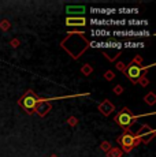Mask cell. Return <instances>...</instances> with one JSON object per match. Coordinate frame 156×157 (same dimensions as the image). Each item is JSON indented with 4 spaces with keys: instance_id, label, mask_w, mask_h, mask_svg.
Listing matches in <instances>:
<instances>
[{
    "instance_id": "1",
    "label": "cell",
    "mask_w": 156,
    "mask_h": 157,
    "mask_svg": "<svg viewBox=\"0 0 156 157\" xmlns=\"http://www.w3.org/2000/svg\"><path fill=\"white\" fill-rule=\"evenodd\" d=\"M89 45H91V43L85 38L82 32H71L60 43V47L73 59H78L80 56H82V53L88 49Z\"/></svg>"
},
{
    "instance_id": "2",
    "label": "cell",
    "mask_w": 156,
    "mask_h": 157,
    "mask_svg": "<svg viewBox=\"0 0 156 157\" xmlns=\"http://www.w3.org/2000/svg\"><path fill=\"white\" fill-rule=\"evenodd\" d=\"M140 63H141V57H137V59H134L130 64H127L125 67L123 74H126V77H127L133 83L138 82V79L142 77V72H146L152 66H155V64H151V66H146V67H141Z\"/></svg>"
},
{
    "instance_id": "3",
    "label": "cell",
    "mask_w": 156,
    "mask_h": 157,
    "mask_svg": "<svg viewBox=\"0 0 156 157\" xmlns=\"http://www.w3.org/2000/svg\"><path fill=\"white\" fill-rule=\"evenodd\" d=\"M142 116H146V115H134V113H131V111L129 109V108L125 107V108H122L121 112L115 116V123L118 126H121L125 131H129L131 124H133L137 119H140V117H142Z\"/></svg>"
},
{
    "instance_id": "4",
    "label": "cell",
    "mask_w": 156,
    "mask_h": 157,
    "mask_svg": "<svg viewBox=\"0 0 156 157\" xmlns=\"http://www.w3.org/2000/svg\"><path fill=\"white\" fill-rule=\"evenodd\" d=\"M38 101H40V97L36 96L34 93H33V90H28V92L19 98L18 104L25 109V112L28 115H33L36 112V108H37V105H38Z\"/></svg>"
},
{
    "instance_id": "5",
    "label": "cell",
    "mask_w": 156,
    "mask_h": 157,
    "mask_svg": "<svg viewBox=\"0 0 156 157\" xmlns=\"http://www.w3.org/2000/svg\"><path fill=\"white\" fill-rule=\"evenodd\" d=\"M140 142L141 141L130 131H125L123 134L118 137V144H119V146H121V150L125 153L131 152V149L136 147Z\"/></svg>"
},
{
    "instance_id": "6",
    "label": "cell",
    "mask_w": 156,
    "mask_h": 157,
    "mask_svg": "<svg viewBox=\"0 0 156 157\" xmlns=\"http://www.w3.org/2000/svg\"><path fill=\"white\" fill-rule=\"evenodd\" d=\"M136 137L138 138V140L141 141V142H144V144H148L149 141L152 140V138L155 137V130L154 128H151L149 126H146V124H144L142 127H141L138 130V132L136 134Z\"/></svg>"
},
{
    "instance_id": "7",
    "label": "cell",
    "mask_w": 156,
    "mask_h": 157,
    "mask_svg": "<svg viewBox=\"0 0 156 157\" xmlns=\"http://www.w3.org/2000/svg\"><path fill=\"white\" fill-rule=\"evenodd\" d=\"M51 100H53V98H40V101H38V105H37V108H36V112L40 115L41 117L45 116V115L49 112L51 108H52V105L49 104Z\"/></svg>"
},
{
    "instance_id": "8",
    "label": "cell",
    "mask_w": 156,
    "mask_h": 157,
    "mask_svg": "<svg viewBox=\"0 0 156 157\" xmlns=\"http://www.w3.org/2000/svg\"><path fill=\"white\" fill-rule=\"evenodd\" d=\"M114 109H115V107H114V104H111L108 100H104L101 104H99V111H100L104 116H110Z\"/></svg>"
},
{
    "instance_id": "9",
    "label": "cell",
    "mask_w": 156,
    "mask_h": 157,
    "mask_svg": "<svg viewBox=\"0 0 156 157\" xmlns=\"http://www.w3.org/2000/svg\"><path fill=\"white\" fill-rule=\"evenodd\" d=\"M66 25L67 26H85L86 19L84 17H70L66 19Z\"/></svg>"
},
{
    "instance_id": "10",
    "label": "cell",
    "mask_w": 156,
    "mask_h": 157,
    "mask_svg": "<svg viewBox=\"0 0 156 157\" xmlns=\"http://www.w3.org/2000/svg\"><path fill=\"white\" fill-rule=\"evenodd\" d=\"M66 11L70 15L77 14L78 17H81V15L85 14V7H84V6H68V7L66 8Z\"/></svg>"
},
{
    "instance_id": "11",
    "label": "cell",
    "mask_w": 156,
    "mask_h": 157,
    "mask_svg": "<svg viewBox=\"0 0 156 157\" xmlns=\"http://www.w3.org/2000/svg\"><path fill=\"white\" fill-rule=\"evenodd\" d=\"M115 36H148V32H115Z\"/></svg>"
},
{
    "instance_id": "12",
    "label": "cell",
    "mask_w": 156,
    "mask_h": 157,
    "mask_svg": "<svg viewBox=\"0 0 156 157\" xmlns=\"http://www.w3.org/2000/svg\"><path fill=\"white\" fill-rule=\"evenodd\" d=\"M122 155H123V152L119 147H111L107 152V157H122Z\"/></svg>"
},
{
    "instance_id": "13",
    "label": "cell",
    "mask_w": 156,
    "mask_h": 157,
    "mask_svg": "<svg viewBox=\"0 0 156 157\" xmlns=\"http://www.w3.org/2000/svg\"><path fill=\"white\" fill-rule=\"evenodd\" d=\"M104 56H106L110 62H112V60L118 59V57L121 56V51H115V52H108V51H104Z\"/></svg>"
},
{
    "instance_id": "14",
    "label": "cell",
    "mask_w": 156,
    "mask_h": 157,
    "mask_svg": "<svg viewBox=\"0 0 156 157\" xmlns=\"http://www.w3.org/2000/svg\"><path fill=\"white\" fill-rule=\"evenodd\" d=\"M144 100H145L146 104H149V105H154L155 102H156V97H155V93H148V94L144 97Z\"/></svg>"
},
{
    "instance_id": "15",
    "label": "cell",
    "mask_w": 156,
    "mask_h": 157,
    "mask_svg": "<svg viewBox=\"0 0 156 157\" xmlns=\"http://www.w3.org/2000/svg\"><path fill=\"white\" fill-rule=\"evenodd\" d=\"M92 71H93V68H92V66H89V64H84V67L81 68V72H82L84 75H91Z\"/></svg>"
},
{
    "instance_id": "16",
    "label": "cell",
    "mask_w": 156,
    "mask_h": 157,
    "mask_svg": "<svg viewBox=\"0 0 156 157\" xmlns=\"http://www.w3.org/2000/svg\"><path fill=\"white\" fill-rule=\"evenodd\" d=\"M125 47H126V48H134V47H144V44H142V43H137V44H134V43H126V44H125Z\"/></svg>"
},
{
    "instance_id": "17",
    "label": "cell",
    "mask_w": 156,
    "mask_h": 157,
    "mask_svg": "<svg viewBox=\"0 0 156 157\" xmlns=\"http://www.w3.org/2000/svg\"><path fill=\"white\" fill-rule=\"evenodd\" d=\"M110 33L106 32V30H95L93 32V36H108Z\"/></svg>"
},
{
    "instance_id": "18",
    "label": "cell",
    "mask_w": 156,
    "mask_h": 157,
    "mask_svg": "<svg viewBox=\"0 0 156 157\" xmlns=\"http://www.w3.org/2000/svg\"><path fill=\"white\" fill-rule=\"evenodd\" d=\"M104 77H106V79H107V81H111V79H114V78H115V74H114L112 71H107Z\"/></svg>"
},
{
    "instance_id": "19",
    "label": "cell",
    "mask_w": 156,
    "mask_h": 157,
    "mask_svg": "<svg viewBox=\"0 0 156 157\" xmlns=\"http://www.w3.org/2000/svg\"><path fill=\"white\" fill-rule=\"evenodd\" d=\"M0 28H2L3 30H7L8 28H10V23H8V21H2V23H0Z\"/></svg>"
},
{
    "instance_id": "20",
    "label": "cell",
    "mask_w": 156,
    "mask_h": 157,
    "mask_svg": "<svg viewBox=\"0 0 156 157\" xmlns=\"http://www.w3.org/2000/svg\"><path fill=\"white\" fill-rule=\"evenodd\" d=\"M122 92H123V87H122L121 85H118V86L114 87V93H115V94H121Z\"/></svg>"
},
{
    "instance_id": "21",
    "label": "cell",
    "mask_w": 156,
    "mask_h": 157,
    "mask_svg": "<svg viewBox=\"0 0 156 157\" xmlns=\"http://www.w3.org/2000/svg\"><path fill=\"white\" fill-rule=\"evenodd\" d=\"M138 82H140V83H141V85H142V86H146V85H148V83H149V81L146 79L145 77H141L140 79H138Z\"/></svg>"
},
{
    "instance_id": "22",
    "label": "cell",
    "mask_w": 156,
    "mask_h": 157,
    "mask_svg": "<svg viewBox=\"0 0 156 157\" xmlns=\"http://www.w3.org/2000/svg\"><path fill=\"white\" fill-rule=\"evenodd\" d=\"M101 149H103L104 152H108V150L111 149V146H110V142H104V144H101Z\"/></svg>"
},
{
    "instance_id": "23",
    "label": "cell",
    "mask_w": 156,
    "mask_h": 157,
    "mask_svg": "<svg viewBox=\"0 0 156 157\" xmlns=\"http://www.w3.org/2000/svg\"><path fill=\"white\" fill-rule=\"evenodd\" d=\"M116 68H118L119 71L123 72L125 71V64H123V63H118V64H116Z\"/></svg>"
},
{
    "instance_id": "24",
    "label": "cell",
    "mask_w": 156,
    "mask_h": 157,
    "mask_svg": "<svg viewBox=\"0 0 156 157\" xmlns=\"http://www.w3.org/2000/svg\"><path fill=\"white\" fill-rule=\"evenodd\" d=\"M76 123H77V119H76V117H70V119H68V124L74 126Z\"/></svg>"
},
{
    "instance_id": "25",
    "label": "cell",
    "mask_w": 156,
    "mask_h": 157,
    "mask_svg": "<svg viewBox=\"0 0 156 157\" xmlns=\"http://www.w3.org/2000/svg\"><path fill=\"white\" fill-rule=\"evenodd\" d=\"M11 44H13V47H18V41L17 40H13L11 41Z\"/></svg>"
},
{
    "instance_id": "26",
    "label": "cell",
    "mask_w": 156,
    "mask_h": 157,
    "mask_svg": "<svg viewBox=\"0 0 156 157\" xmlns=\"http://www.w3.org/2000/svg\"><path fill=\"white\" fill-rule=\"evenodd\" d=\"M51 157H56V156H55V155H52V156H51Z\"/></svg>"
}]
</instances>
